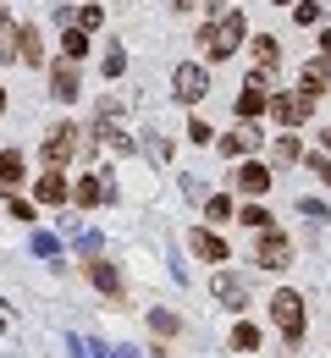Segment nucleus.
I'll list each match as a JSON object with an SVG mask.
<instances>
[{
    "instance_id": "27",
    "label": "nucleus",
    "mask_w": 331,
    "mask_h": 358,
    "mask_svg": "<svg viewBox=\"0 0 331 358\" xmlns=\"http://www.w3.org/2000/svg\"><path fill=\"white\" fill-rule=\"evenodd\" d=\"M232 348H237V353H254V348H260V331L237 320V325H232Z\"/></svg>"
},
{
    "instance_id": "15",
    "label": "nucleus",
    "mask_w": 331,
    "mask_h": 358,
    "mask_svg": "<svg viewBox=\"0 0 331 358\" xmlns=\"http://www.w3.org/2000/svg\"><path fill=\"white\" fill-rule=\"evenodd\" d=\"M34 199H39V204H66V199H72V187H66L61 171H45V177L34 182Z\"/></svg>"
},
{
    "instance_id": "2",
    "label": "nucleus",
    "mask_w": 331,
    "mask_h": 358,
    "mask_svg": "<svg viewBox=\"0 0 331 358\" xmlns=\"http://www.w3.org/2000/svg\"><path fill=\"white\" fill-rule=\"evenodd\" d=\"M271 325L282 331L287 348H298V342H304V298H298L293 287H282V292L271 298Z\"/></svg>"
},
{
    "instance_id": "38",
    "label": "nucleus",
    "mask_w": 331,
    "mask_h": 358,
    "mask_svg": "<svg viewBox=\"0 0 331 358\" xmlns=\"http://www.w3.org/2000/svg\"><path fill=\"white\" fill-rule=\"evenodd\" d=\"M321 61H326V66H331V28H326V34H321Z\"/></svg>"
},
{
    "instance_id": "3",
    "label": "nucleus",
    "mask_w": 331,
    "mask_h": 358,
    "mask_svg": "<svg viewBox=\"0 0 331 358\" xmlns=\"http://www.w3.org/2000/svg\"><path fill=\"white\" fill-rule=\"evenodd\" d=\"M265 110H271L282 127H304V122H309V110H315V99H309L304 89H298V94H271V99H265Z\"/></svg>"
},
{
    "instance_id": "22",
    "label": "nucleus",
    "mask_w": 331,
    "mask_h": 358,
    "mask_svg": "<svg viewBox=\"0 0 331 358\" xmlns=\"http://www.w3.org/2000/svg\"><path fill=\"white\" fill-rule=\"evenodd\" d=\"M61 50H66V61H83V55H89V34H83V28H66V34H61Z\"/></svg>"
},
{
    "instance_id": "35",
    "label": "nucleus",
    "mask_w": 331,
    "mask_h": 358,
    "mask_svg": "<svg viewBox=\"0 0 331 358\" xmlns=\"http://www.w3.org/2000/svg\"><path fill=\"white\" fill-rule=\"evenodd\" d=\"M188 138H193V143H210V138H216V127H210V122H199V116H193V122H188Z\"/></svg>"
},
{
    "instance_id": "25",
    "label": "nucleus",
    "mask_w": 331,
    "mask_h": 358,
    "mask_svg": "<svg viewBox=\"0 0 331 358\" xmlns=\"http://www.w3.org/2000/svg\"><path fill=\"white\" fill-rule=\"evenodd\" d=\"M72 243H78L83 259H99V254H105V237H99V231H72Z\"/></svg>"
},
{
    "instance_id": "32",
    "label": "nucleus",
    "mask_w": 331,
    "mask_h": 358,
    "mask_svg": "<svg viewBox=\"0 0 331 358\" xmlns=\"http://www.w3.org/2000/svg\"><path fill=\"white\" fill-rule=\"evenodd\" d=\"M298 210H304V215H309V221H331L326 199H298Z\"/></svg>"
},
{
    "instance_id": "29",
    "label": "nucleus",
    "mask_w": 331,
    "mask_h": 358,
    "mask_svg": "<svg viewBox=\"0 0 331 358\" xmlns=\"http://www.w3.org/2000/svg\"><path fill=\"white\" fill-rule=\"evenodd\" d=\"M99 72H105V78H122V72H127V55L111 45V50H105V61H99Z\"/></svg>"
},
{
    "instance_id": "8",
    "label": "nucleus",
    "mask_w": 331,
    "mask_h": 358,
    "mask_svg": "<svg viewBox=\"0 0 331 358\" xmlns=\"http://www.w3.org/2000/svg\"><path fill=\"white\" fill-rule=\"evenodd\" d=\"M254 72H260L265 83L282 72V39H271V34H260V39H254Z\"/></svg>"
},
{
    "instance_id": "12",
    "label": "nucleus",
    "mask_w": 331,
    "mask_h": 358,
    "mask_svg": "<svg viewBox=\"0 0 331 358\" xmlns=\"http://www.w3.org/2000/svg\"><path fill=\"white\" fill-rule=\"evenodd\" d=\"M50 94H55V99H61V105H72V99H78V72H72V61H55V66H50Z\"/></svg>"
},
{
    "instance_id": "7",
    "label": "nucleus",
    "mask_w": 331,
    "mask_h": 358,
    "mask_svg": "<svg viewBox=\"0 0 331 358\" xmlns=\"http://www.w3.org/2000/svg\"><path fill=\"white\" fill-rule=\"evenodd\" d=\"M271 182H276V177H271L260 160H243L237 177H232V187H237V193H248V199H260V193H271Z\"/></svg>"
},
{
    "instance_id": "36",
    "label": "nucleus",
    "mask_w": 331,
    "mask_h": 358,
    "mask_svg": "<svg viewBox=\"0 0 331 358\" xmlns=\"http://www.w3.org/2000/svg\"><path fill=\"white\" fill-rule=\"evenodd\" d=\"M183 193H188V199H210V187H204V177H183Z\"/></svg>"
},
{
    "instance_id": "24",
    "label": "nucleus",
    "mask_w": 331,
    "mask_h": 358,
    "mask_svg": "<svg viewBox=\"0 0 331 358\" xmlns=\"http://www.w3.org/2000/svg\"><path fill=\"white\" fill-rule=\"evenodd\" d=\"M149 325H155V336H177V331H183V320L171 309H149Z\"/></svg>"
},
{
    "instance_id": "37",
    "label": "nucleus",
    "mask_w": 331,
    "mask_h": 358,
    "mask_svg": "<svg viewBox=\"0 0 331 358\" xmlns=\"http://www.w3.org/2000/svg\"><path fill=\"white\" fill-rule=\"evenodd\" d=\"M143 149H149V155H155V160H166V155H171V143H166V138H155V133L143 138Z\"/></svg>"
},
{
    "instance_id": "23",
    "label": "nucleus",
    "mask_w": 331,
    "mask_h": 358,
    "mask_svg": "<svg viewBox=\"0 0 331 358\" xmlns=\"http://www.w3.org/2000/svg\"><path fill=\"white\" fill-rule=\"evenodd\" d=\"M28 248H34L39 259H61V237H55V231H34V237H28Z\"/></svg>"
},
{
    "instance_id": "5",
    "label": "nucleus",
    "mask_w": 331,
    "mask_h": 358,
    "mask_svg": "<svg viewBox=\"0 0 331 358\" xmlns=\"http://www.w3.org/2000/svg\"><path fill=\"white\" fill-rule=\"evenodd\" d=\"M254 259H260V270H282L287 259H293V243H287L276 226H265V231H260V243H254Z\"/></svg>"
},
{
    "instance_id": "30",
    "label": "nucleus",
    "mask_w": 331,
    "mask_h": 358,
    "mask_svg": "<svg viewBox=\"0 0 331 358\" xmlns=\"http://www.w3.org/2000/svg\"><path fill=\"white\" fill-rule=\"evenodd\" d=\"M6 215H11V221H34V204L17 199V193H6Z\"/></svg>"
},
{
    "instance_id": "14",
    "label": "nucleus",
    "mask_w": 331,
    "mask_h": 358,
    "mask_svg": "<svg viewBox=\"0 0 331 358\" xmlns=\"http://www.w3.org/2000/svg\"><path fill=\"white\" fill-rule=\"evenodd\" d=\"M298 83H304V94H309V99H321V94H331V66L315 55V61L298 72Z\"/></svg>"
},
{
    "instance_id": "16",
    "label": "nucleus",
    "mask_w": 331,
    "mask_h": 358,
    "mask_svg": "<svg viewBox=\"0 0 331 358\" xmlns=\"http://www.w3.org/2000/svg\"><path fill=\"white\" fill-rule=\"evenodd\" d=\"M17 61H28V66L45 61V45H39V28L34 22H17Z\"/></svg>"
},
{
    "instance_id": "41",
    "label": "nucleus",
    "mask_w": 331,
    "mask_h": 358,
    "mask_svg": "<svg viewBox=\"0 0 331 358\" xmlns=\"http://www.w3.org/2000/svg\"><path fill=\"white\" fill-rule=\"evenodd\" d=\"M0 331H6V309H0Z\"/></svg>"
},
{
    "instance_id": "42",
    "label": "nucleus",
    "mask_w": 331,
    "mask_h": 358,
    "mask_svg": "<svg viewBox=\"0 0 331 358\" xmlns=\"http://www.w3.org/2000/svg\"><path fill=\"white\" fill-rule=\"evenodd\" d=\"M0 110H6V89H0Z\"/></svg>"
},
{
    "instance_id": "21",
    "label": "nucleus",
    "mask_w": 331,
    "mask_h": 358,
    "mask_svg": "<svg viewBox=\"0 0 331 358\" xmlns=\"http://www.w3.org/2000/svg\"><path fill=\"white\" fill-rule=\"evenodd\" d=\"M204 215H210V221H216V226H227V221H232V215H237V204H232V199H227V193H216V199H204Z\"/></svg>"
},
{
    "instance_id": "33",
    "label": "nucleus",
    "mask_w": 331,
    "mask_h": 358,
    "mask_svg": "<svg viewBox=\"0 0 331 358\" xmlns=\"http://www.w3.org/2000/svg\"><path fill=\"white\" fill-rule=\"evenodd\" d=\"M99 22H105V11H99L94 0H89V6H83V11H78V28H83V34H89V28H99Z\"/></svg>"
},
{
    "instance_id": "40",
    "label": "nucleus",
    "mask_w": 331,
    "mask_h": 358,
    "mask_svg": "<svg viewBox=\"0 0 331 358\" xmlns=\"http://www.w3.org/2000/svg\"><path fill=\"white\" fill-rule=\"evenodd\" d=\"M321 143H326V149H331V127H326V133H321Z\"/></svg>"
},
{
    "instance_id": "19",
    "label": "nucleus",
    "mask_w": 331,
    "mask_h": 358,
    "mask_svg": "<svg viewBox=\"0 0 331 358\" xmlns=\"http://www.w3.org/2000/svg\"><path fill=\"white\" fill-rule=\"evenodd\" d=\"M22 182V149H0V187L11 193Z\"/></svg>"
},
{
    "instance_id": "4",
    "label": "nucleus",
    "mask_w": 331,
    "mask_h": 358,
    "mask_svg": "<svg viewBox=\"0 0 331 358\" xmlns=\"http://www.w3.org/2000/svg\"><path fill=\"white\" fill-rule=\"evenodd\" d=\"M171 94H177L183 105H199V99L210 94V72H204V66H193V61H183V66L171 72Z\"/></svg>"
},
{
    "instance_id": "9",
    "label": "nucleus",
    "mask_w": 331,
    "mask_h": 358,
    "mask_svg": "<svg viewBox=\"0 0 331 358\" xmlns=\"http://www.w3.org/2000/svg\"><path fill=\"white\" fill-rule=\"evenodd\" d=\"M265 99H271V94H265V78H260V72H254V78H248V83H243V94H237V116H243V122H254V116H265Z\"/></svg>"
},
{
    "instance_id": "17",
    "label": "nucleus",
    "mask_w": 331,
    "mask_h": 358,
    "mask_svg": "<svg viewBox=\"0 0 331 358\" xmlns=\"http://www.w3.org/2000/svg\"><path fill=\"white\" fill-rule=\"evenodd\" d=\"M216 298H221L227 309H243V298H248V287L237 281L232 270H216Z\"/></svg>"
},
{
    "instance_id": "18",
    "label": "nucleus",
    "mask_w": 331,
    "mask_h": 358,
    "mask_svg": "<svg viewBox=\"0 0 331 358\" xmlns=\"http://www.w3.org/2000/svg\"><path fill=\"white\" fill-rule=\"evenodd\" d=\"M254 143H260V133H254V122H243L237 133H227V138H221V155H227V160H237V155H248Z\"/></svg>"
},
{
    "instance_id": "43",
    "label": "nucleus",
    "mask_w": 331,
    "mask_h": 358,
    "mask_svg": "<svg viewBox=\"0 0 331 358\" xmlns=\"http://www.w3.org/2000/svg\"><path fill=\"white\" fill-rule=\"evenodd\" d=\"M271 6H287V0H271Z\"/></svg>"
},
{
    "instance_id": "31",
    "label": "nucleus",
    "mask_w": 331,
    "mask_h": 358,
    "mask_svg": "<svg viewBox=\"0 0 331 358\" xmlns=\"http://www.w3.org/2000/svg\"><path fill=\"white\" fill-rule=\"evenodd\" d=\"M293 17H298L304 28H315V22H321V6H315V0H298V6H293Z\"/></svg>"
},
{
    "instance_id": "20",
    "label": "nucleus",
    "mask_w": 331,
    "mask_h": 358,
    "mask_svg": "<svg viewBox=\"0 0 331 358\" xmlns=\"http://www.w3.org/2000/svg\"><path fill=\"white\" fill-rule=\"evenodd\" d=\"M271 160H276V166H293V160H304V143H298L293 133H282L276 143H271Z\"/></svg>"
},
{
    "instance_id": "11",
    "label": "nucleus",
    "mask_w": 331,
    "mask_h": 358,
    "mask_svg": "<svg viewBox=\"0 0 331 358\" xmlns=\"http://www.w3.org/2000/svg\"><path fill=\"white\" fill-rule=\"evenodd\" d=\"M72 199H78L83 210H99V204H111V199H116V187H111L105 177H83L78 187H72Z\"/></svg>"
},
{
    "instance_id": "28",
    "label": "nucleus",
    "mask_w": 331,
    "mask_h": 358,
    "mask_svg": "<svg viewBox=\"0 0 331 358\" xmlns=\"http://www.w3.org/2000/svg\"><path fill=\"white\" fill-rule=\"evenodd\" d=\"M237 221L248 226V231H265V226H271V210H260V204H243V210H237Z\"/></svg>"
},
{
    "instance_id": "26",
    "label": "nucleus",
    "mask_w": 331,
    "mask_h": 358,
    "mask_svg": "<svg viewBox=\"0 0 331 358\" xmlns=\"http://www.w3.org/2000/svg\"><path fill=\"white\" fill-rule=\"evenodd\" d=\"M0 61H17V22L0 17Z\"/></svg>"
},
{
    "instance_id": "10",
    "label": "nucleus",
    "mask_w": 331,
    "mask_h": 358,
    "mask_svg": "<svg viewBox=\"0 0 331 358\" xmlns=\"http://www.w3.org/2000/svg\"><path fill=\"white\" fill-rule=\"evenodd\" d=\"M188 243H193V254H199V259H210V265H227V259H232V248H227L216 231H204V226H193Z\"/></svg>"
},
{
    "instance_id": "39",
    "label": "nucleus",
    "mask_w": 331,
    "mask_h": 358,
    "mask_svg": "<svg viewBox=\"0 0 331 358\" xmlns=\"http://www.w3.org/2000/svg\"><path fill=\"white\" fill-rule=\"evenodd\" d=\"M171 6H177V11H193V0H171Z\"/></svg>"
},
{
    "instance_id": "6",
    "label": "nucleus",
    "mask_w": 331,
    "mask_h": 358,
    "mask_svg": "<svg viewBox=\"0 0 331 358\" xmlns=\"http://www.w3.org/2000/svg\"><path fill=\"white\" fill-rule=\"evenodd\" d=\"M72 149H78V127H72V122H61V127L45 138V166H50V171H61V166L72 160Z\"/></svg>"
},
{
    "instance_id": "1",
    "label": "nucleus",
    "mask_w": 331,
    "mask_h": 358,
    "mask_svg": "<svg viewBox=\"0 0 331 358\" xmlns=\"http://www.w3.org/2000/svg\"><path fill=\"white\" fill-rule=\"evenodd\" d=\"M243 39H248V17H243V11H221L216 22H204V28H199V45L210 50V61L237 55V50H243Z\"/></svg>"
},
{
    "instance_id": "34",
    "label": "nucleus",
    "mask_w": 331,
    "mask_h": 358,
    "mask_svg": "<svg viewBox=\"0 0 331 358\" xmlns=\"http://www.w3.org/2000/svg\"><path fill=\"white\" fill-rule=\"evenodd\" d=\"M309 171H315V177L331 187V160H326V149H321V155H309Z\"/></svg>"
},
{
    "instance_id": "13",
    "label": "nucleus",
    "mask_w": 331,
    "mask_h": 358,
    "mask_svg": "<svg viewBox=\"0 0 331 358\" xmlns=\"http://www.w3.org/2000/svg\"><path fill=\"white\" fill-rule=\"evenodd\" d=\"M89 281H94L111 303H122V275H116V265H105V254H99V259H89Z\"/></svg>"
}]
</instances>
